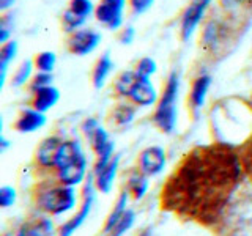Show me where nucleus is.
Returning a JSON list of instances; mask_svg holds the SVG:
<instances>
[{
	"label": "nucleus",
	"mask_w": 252,
	"mask_h": 236,
	"mask_svg": "<svg viewBox=\"0 0 252 236\" xmlns=\"http://www.w3.org/2000/svg\"><path fill=\"white\" fill-rule=\"evenodd\" d=\"M134 36H136V30H134V27L128 26V27H125L120 31V35H118V39H120L122 44H131L134 41Z\"/></svg>",
	"instance_id": "473e14b6"
},
{
	"label": "nucleus",
	"mask_w": 252,
	"mask_h": 236,
	"mask_svg": "<svg viewBox=\"0 0 252 236\" xmlns=\"http://www.w3.org/2000/svg\"><path fill=\"white\" fill-rule=\"evenodd\" d=\"M94 197H96V184H94V175L92 173V175H89V178L85 179L82 206L76 216H73L60 227V232H59L60 236H73L76 230H79V228L84 225V222L90 216V211L94 203Z\"/></svg>",
	"instance_id": "39448f33"
},
{
	"label": "nucleus",
	"mask_w": 252,
	"mask_h": 236,
	"mask_svg": "<svg viewBox=\"0 0 252 236\" xmlns=\"http://www.w3.org/2000/svg\"><path fill=\"white\" fill-rule=\"evenodd\" d=\"M36 202L43 211L49 212L52 216H62L76 206V189L66 184L52 186L39 192Z\"/></svg>",
	"instance_id": "20e7f679"
},
{
	"label": "nucleus",
	"mask_w": 252,
	"mask_h": 236,
	"mask_svg": "<svg viewBox=\"0 0 252 236\" xmlns=\"http://www.w3.org/2000/svg\"><path fill=\"white\" fill-rule=\"evenodd\" d=\"M248 2L249 0H219V3L224 10H233V8L240 6L243 3H248Z\"/></svg>",
	"instance_id": "72a5a7b5"
},
{
	"label": "nucleus",
	"mask_w": 252,
	"mask_h": 236,
	"mask_svg": "<svg viewBox=\"0 0 252 236\" xmlns=\"http://www.w3.org/2000/svg\"><path fill=\"white\" fill-rule=\"evenodd\" d=\"M54 235V224L51 219L41 217L33 224H24L16 236H52Z\"/></svg>",
	"instance_id": "a211bd4d"
},
{
	"label": "nucleus",
	"mask_w": 252,
	"mask_h": 236,
	"mask_svg": "<svg viewBox=\"0 0 252 236\" xmlns=\"http://www.w3.org/2000/svg\"><path fill=\"white\" fill-rule=\"evenodd\" d=\"M126 0H99L94 8V18L109 30H118L123 26V11Z\"/></svg>",
	"instance_id": "423d86ee"
},
{
	"label": "nucleus",
	"mask_w": 252,
	"mask_h": 236,
	"mask_svg": "<svg viewBox=\"0 0 252 236\" xmlns=\"http://www.w3.org/2000/svg\"><path fill=\"white\" fill-rule=\"evenodd\" d=\"M69 11H73L79 18H90V14L94 13V6L92 3V0H69Z\"/></svg>",
	"instance_id": "bb28decb"
},
{
	"label": "nucleus",
	"mask_w": 252,
	"mask_h": 236,
	"mask_svg": "<svg viewBox=\"0 0 252 236\" xmlns=\"http://www.w3.org/2000/svg\"><path fill=\"white\" fill-rule=\"evenodd\" d=\"M35 68L33 65V60H26L21 63V66L18 68V71L14 73L13 76V81H11V85L13 87H22L26 85V82H29V79L32 77V69Z\"/></svg>",
	"instance_id": "a878e982"
},
{
	"label": "nucleus",
	"mask_w": 252,
	"mask_h": 236,
	"mask_svg": "<svg viewBox=\"0 0 252 236\" xmlns=\"http://www.w3.org/2000/svg\"><path fill=\"white\" fill-rule=\"evenodd\" d=\"M13 3H14V0H0V10H2V11L8 10V8H10Z\"/></svg>",
	"instance_id": "c9c22d12"
},
{
	"label": "nucleus",
	"mask_w": 252,
	"mask_h": 236,
	"mask_svg": "<svg viewBox=\"0 0 252 236\" xmlns=\"http://www.w3.org/2000/svg\"><path fill=\"white\" fill-rule=\"evenodd\" d=\"M224 30H225V27L220 21H218V19L208 21L207 24H205V29H203L202 36H200L202 46L207 51H211V52L216 51L224 39V35H225Z\"/></svg>",
	"instance_id": "9b49d317"
},
{
	"label": "nucleus",
	"mask_w": 252,
	"mask_h": 236,
	"mask_svg": "<svg viewBox=\"0 0 252 236\" xmlns=\"http://www.w3.org/2000/svg\"><path fill=\"white\" fill-rule=\"evenodd\" d=\"M128 98L134 106H140V107L153 106L156 101H159L158 99V91L153 87L152 81H150V77H140V76H137V81L131 88Z\"/></svg>",
	"instance_id": "9d476101"
},
{
	"label": "nucleus",
	"mask_w": 252,
	"mask_h": 236,
	"mask_svg": "<svg viewBox=\"0 0 252 236\" xmlns=\"http://www.w3.org/2000/svg\"><path fill=\"white\" fill-rule=\"evenodd\" d=\"M118 167H120V154H115L114 159L110 161V164L102 170L98 175H94V184H96V189L102 194H109L112 191L115 178H117V172Z\"/></svg>",
	"instance_id": "dca6fc26"
},
{
	"label": "nucleus",
	"mask_w": 252,
	"mask_h": 236,
	"mask_svg": "<svg viewBox=\"0 0 252 236\" xmlns=\"http://www.w3.org/2000/svg\"><path fill=\"white\" fill-rule=\"evenodd\" d=\"M18 41H8L5 44H2V49H0V71H5L8 69V65L16 59V55H18Z\"/></svg>",
	"instance_id": "b1692460"
},
{
	"label": "nucleus",
	"mask_w": 252,
	"mask_h": 236,
	"mask_svg": "<svg viewBox=\"0 0 252 236\" xmlns=\"http://www.w3.org/2000/svg\"><path fill=\"white\" fill-rule=\"evenodd\" d=\"M155 0H129V6L134 14H142L153 6Z\"/></svg>",
	"instance_id": "2f4dec72"
},
{
	"label": "nucleus",
	"mask_w": 252,
	"mask_h": 236,
	"mask_svg": "<svg viewBox=\"0 0 252 236\" xmlns=\"http://www.w3.org/2000/svg\"><path fill=\"white\" fill-rule=\"evenodd\" d=\"M210 87H211V76L208 74H200L192 81L191 91H189V104H191V109L194 112L203 107Z\"/></svg>",
	"instance_id": "ddd939ff"
},
{
	"label": "nucleus",
	"mask_w": 252,
	"mask_h": 236,
	"mask_svg": "<svg viewBox=\"0 0 252 236\" xmlns=\"http://www.w3.org/2000/svg\"><path fill=\"white\" fill-rule=\"evenodd\" d=\"M241 177V165L228 149L200 148L189 156L180 170L173 173L162 191L167 208L188 212L197 220H213L218 209Z\"/></svg>",
	"instance_id": "f257e3e1"
},
{
	"label": "nucleus",
	"mask_w": 252,
	"mask_h": 236,
	"mask_svg": "<svg viewBox=\"0 0 252 236\" xmlns=\"http://www.w3.org/2000/svg\"><path fill=\"white\" fill-rule=\"evenodd\" d=\"M59 101H60V90L49 85V87H44V88L33 93L32 107H33L35 110H38V112L46 114L47 110L55 107V104H57Z\"/></svg>",
	"instance_id": "2eb2a0df"
},
{
	"label": "nucleus",
	"mask_w": 252,
	"mask_h": 236,
	"mask_svg": "<svg viewBox=\"0 0 252 236\" xmlns=\"http://www.w3.org/2000/svg\"><path fill=\"white\" fill-rule=\"evenodd\" d=\"M148 177L145 173L142 172H132L129 175V179H128V189L129 192L132 194V197L136 200H140L144 199V195L147 194L148 191Z\"/></svg>",
	"instance_id": "aec40b11"
},
{
	"label": "nucleus",
	"mask_w": 252,
	"mask_h": 236,
	"mask_svg": "<svg viewBox=\"0 0 252 236\" xmlns=\"http://www.w3.org/2000/svg\"><path fill=\"white\" fill-rule=\"evenodd\" d=\"M137 81V73L136 71H123V73L118 74V77L115 79V84H114V90L118 96H126L131 91V88L134 87Z\"/></svg>",
	"instance_id": "412c9836"
},
{
	"label": "nucleus",
	"mask_w": 252,
	"mask_h": 236,
	"mask_svg": "<svg viewBox=\"0 0 252 236\" xmlns=\"http://www.w3.org/2000/svg\"><path fill=\"white\" fill-rule=\"evenodd\" d=\"M134 222H136V212H134L132 209H126L123 217L118 220L117 225L112 228V232H110L107 236H123L126 232L131 230Z\"/></svg>",
	"instance_id": "393cba45"
},
{
	"label": "nucleus",
	"mask_w": 252,
	"mask_h": 236,
	"mask_svg": "<svg viewBox=\"0 0 252 236\" xmlns=\"http://www.w3.org/2000/svg\"><path fill=\"white\" fill-rule=\"evenodd\" d=\"M52 85V73H38L32 77V81H30V91H38V90H41L44 88V87H49Z\"/></svg>",
	"instance_id": "c756f323"
},
{
	"label": "nucleus",
	"mask_w": 252,
	"mask_h": 236,
	"mask_svg": "<svg viewBox=\"0 0 252 236\" xmlns=\"http://www.w3.org/2000/svg\"><path fill=\"white\" fill-rule=\"evenodd\" d=\"M55 63H57V57H55V54L51 51L39 52L33 59V65L39 73H52L55 68Z\"/></svg>",
	"instance_id": "4be33fe9"
},
{
	"label": "nucleus",
	"mask_w": 252,
	"mask_h": 236,
	"mask_svg": "<svg viewBox=\"0 0 252 236\" xmlns=\"http://www.w3.org/2000/svg\"><path fill=\"white\" fill-rule=\"evenodd\" d=\"M165 167V151L162 147H148L139 156V170L147 177H156Z\"/></svg>",
	"instance_id": "1a4fd4ad"
},
{
	"label": "nucleus",
	"mask_w": 252,
	"mask_h": 236,
	"mask_svg": "<svg viewBox=\"0 0 252 236\" xmlns=\"http://www.w3.org/2000/svg\"><path fill=\"white\" fill-rule=\"evenodd\" d=\"M128 199H129V192L128 191H125L120 194V197H118V200L115 203V206L114 209L110 211V214L106 220V225H104V233L109 235L110 232H112V228L117 225V222L123 217V214L126 212V205H128Z\"/></svg>",
	"instance_id": "6ab92c4d"
},
{
	"label": "nucleus",
	"mask_w": 252,
	"mask_h": 236,
	"mask_svg": "<svg viewBox=\"0 0 252 236\" xmlns=\"http://www.w3.org/2000/svg\"><path fill=\"white\" fill-rule=\"evenodd\" d=\"M101 43V35L93 29H81L71 33L68 38V51L79 57L93 52Z\"/></svg>",
	"instance_id": "6e6552de"
},
{
	"label": "nucleus",
	"mask_w": 252,
	"mask_h": 236,
	"mask_svg": "<svg viewBox=\"0 0 252 236\" xmlns=\"http://www.w3.org/2000/svg\"><path fill=\"white\" fill-rule=\"evenodd\" d=\"M134 117H136V107L132 102H126V104H118L114 110V120L117 124L126 126L129 124Z\"/></svg>",
	"instance_id": "5701e85b"
},
{
	"label": "nucleus",
	"mask_w": 252,
	"mask_h": 236,
	"mask_svg": "<svg viewBox=\"0 0 252 236\" xmlns=\"http://www.w3.org/2000/svg\"><path fill=\"white\" fill-rule=\"evenodd\" d=\"M248 5H249V8H251V10H252V0H249V2H248Z\"/></svg>",
	"instance_id": "58836bf2"
},
{
	"label": "nucleus",
	"mask_w": 252,
	"mask_h": 236,
	"mask_svg": "<svg viewBox=\"0 0 252 236\" xmlns=\"http://www.w3.org/2000/svg\"><path fill=\"white\" fill-rule=\"evenodd\" d=\"M87 167H89V161L81 142L63 140L55 159V169H57L60 183L73 187L79 186L87 177Z\"/></svg>",
	"instance_id": "f03ea898"
},
{
	"label": "nucleus",
	"mask_w": 252,
	"mask_h": 236,
	"mask_svg": "<svg viewBox=\"0 0 252 236\" xmlns=\"http://www.w3.org/2000/svg\"><path fill=\"white\" fill-rule=\"evenodd\" d=\"M6 148H8V142H6V139L2 136V151H5Z\"/></svg>",
	"instance_id": "e433bc0d"
},
{
	"label": "nucleus",
	"mask_w": 252,
	"mask_h": 236,
	"mask_svg": "<svg viewBox=\"0 0 252 236\" xmlns=\"http://www.w3.org/2000/svg\"><path fill=\"white\" fill-rule=\"evenodd\" d=\"M46 121H47V118L43 112H38L35 109H26V110H22V114L19 115L14 126L19 132L30 134V132L41 129L46 124Z\"/></svg>",
	"instance_id": "f8f14e48"
},
{
	"label": "nucleus",
	"mask_w": 252,
	"mask_h": 236,
	"mask_svg": "<svg viewBox=\"0 0 252 236\" xmlns=\"http://www.w3.org/2000/svg\"><path fill=\"white\" fill-rule=\"evenodd\" d=\"M62 22H63V29H65L68 33H74L76 30H79L84 26V24L87 22V19L79 18V16H76L73 11L66 10L65 13H63Z\"/></svg>",
	"instance_id": "cd10ccee"
},
{
	"label": "nucleus",
	"mask_w": 252,
	"mask_h": 236,
	"mask_svg": "<svg viewBox=\"0 0 252 236\" xmlns=\"http://www.w3.org/2000/svg\"><path fill=\"white\" fill-rule=\"evenodd\" d=\"M8 38H10V30L6 29L5 24H2V27H0V43H8Z\"/></svg>",
	"instance_id": "f704fd0d"
},
{
	"label": "nucleus",
	"mask_w": 252,
	"mask_h": 236,
	"mask_svg": "<svg viewBox=\"0 0 252 236\" xmlns=\"http://www.w3.org/2000/svg\"><path fill=\"white\" fill-rule=\"evenodd\" d=\"M248 156H249V159H248V161H249V169H251V172H252V148H251V151H249Z\"/></svg>",
	"instance_id": "4c0bfd02"
},
{
	"label": "nucleus",
	"mask_w": 252,
	"mask_h": 236,
	"mask_svg": "<svg viewBox=\"0 0 252 236\" xmlns=\"http://www.w3.org/2000/svg\"><path fill=\"white\" fill-rule=\"evenodd\" d=\"M134 71H136L137 76H140V77H152L158 71V65H156V61L153 59L144 57V59L139 60L137 66Z\"/></svg>",
	"instance_id": "c85d7f7f"
},
{
	"label": "nucleus",
	"mask_w": 252,
	"mask_h": 236,
	"mask_svg": "<svg viewBox=\"0 0 252 236\" xmlns=\"http://www.w3.org/2000/svg\"><path fill=\"white\" fill-rule=\"evenodd\" d=\"M62 144H63V140L55 136L44 139L36 151L38 164L41 165V167H55V159H57Z\"/></svg>",
	"instance_id": "4468645a"
},
{
	"label": "nucleus",
	"mask_w": 252,
	"mask_h": 236,
	"mask_svg": "<svg viewBox=\"0 0 252 236\" xmlns=\"http://www.w3.org/2000/svg\"><path fill=\"white\" fill-rule=\"evenodd\" d=\"M112 68H114V63L110 60V54L104 52L98 59L96 65L93 68V74H92V81H93V87L96 90H101L104 87L106 81L109 74L112 73Z\"/></svg>",
	"instance_id": "f3484780"
},
{
	"label": "nucleus",
	"mask_w": 252,
	"mask_h": 236,
	"mask_svg": "<svg viewBox=\"0 0 252 236\" xmlns=\"http://www.w3.org/2000/svg\"><path fill=\"white\" fill-rule=\"evenodd\" d=\"M210 5L211 0H192L191 5L185 10L183 16H181V26H180V33L183 41H188L192 36V33L199 27V24L202 22Z\"/></svg>",
	"instance_id": "0eeeda50"
},
{
	"label": "nucleus",
	"mask_w": 252,
	"mask_h": 236,
	"mask_svg": "<svg viewBox=\"0 0 252 236\" xmlns=\"http://www.w3.org/2000/svg\"><path fill=\"white\" fill-rule=\"evenodd\" d=\"M16 203V189L13 186L0 187V205L2 208H10Z\"/></svg>",
	"instance_id": "7c9ffc66"
},
{
	"label": "nucleus",
	"mask_w": 252,
	"mask_h": 236,
	"mask_svg": "<svg viewBox=\"0 0 252 236\" xmlns=\"http://www.w3.org/2000/svg\"><path fill=\"white\" fill-rule=\"evenodd\" d=\"M178 90H180V77L177 71H172L169 74L165 85L162 88V94L153 115L155 124L162 132L170 134L173 132L177 126V99H178Z\"/></svg>",
	"instance_id": "7ed1b4c3"
}]
</instances>
